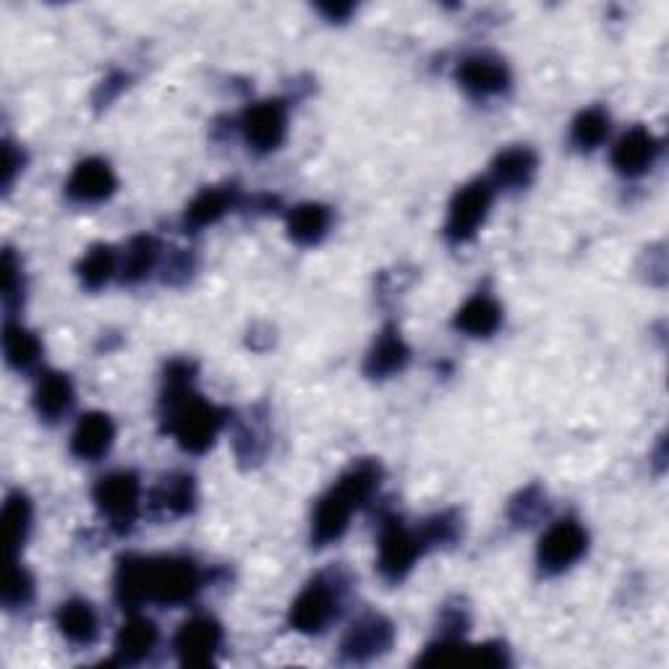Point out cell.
<instances>
[{"instance_id":"6da1fadb","label":"cell","mask_w":669,"mask_h":669,"mask_svg":"<svg viewBox=\"0 0 669 669\" xmlns=\"http://www.w3.org/2000/svg\"><path fill=\"white\" fill-rule=\"evenodd\" d=\"M199 589V567L186 557H124L116 573V597L128 610L145 601L184 604Z\"/></svg>"},{"instance_id":"7a4b0ae2","label":"cell","mask_w":669,"mask_h":669,"mask_svg":"<svg viewBox=\"0 0 669 669\" xmlns=\"http://www.w3.org/2000/svg\"><path fill=\"white\" fill-rule=\"evenodd\" d=\"M377 484H380V469L377 465L361 463L350 469L316 505L312 526L314 542L322 546L341 539L343 531L348 529V520L354 516V510L361 508L374 495Z\"/></svg>"},{"instance_id":"3957f363","label":"cell","mask_w":669,"mask_h":669,"mask_svg":"<svg viewBox=\"0 0 669 669\" xmlns=\"http://www.w3.org/2000/svg\"><path fill=\"white\" fill-rule=\"evenodd\" d=\"M139 478L131 471L107 473L94 486V503L103 510L113 526L131 529L134 518L139 512Z\"/></svg>"},{"instance_id":"277c9868","label":"cell","mask_w":669,"mask_h":669,"mask_svg":"<svg viewBox=\"0 0 669 669\" xmlns=\"http://www.w3.org/2000/svg\"><path fill=\"white\" fill-rule=\"evenodd\" d=\"M424 539L390 518L380 533V573L388 580H403L422 554Z\"/></svg>"},{"instance_id":"5b68a950","label":"cell","mask_w":669,"mask_h":669,"mask_svg":"<svg viewBox=\"0 0 669 669\" xmlns=\"http://www.w3.org/2000/svg\"><path fill=\"white\" fill-rule=\"evenodd\" d=\"M589 537L576 520H560L539 542V565L544 573H563L584 557Z\"/></svg>"},{"instance_id":"8992f818","label":"cell","mask_w":669,"mask_h":669,"mask_svg":"<svg viewBox=\"0 0 669 669\" xmlns=\"http://www.w3.org/2000/svg\"><path fill=\"white\" fill-rule=\"evenodd\" d=\"M222 646V627L218 620L199 618L186 620L181 625L178 635H175V651H178V659L184 667H207L212 665L215 654L220 651Z\"/></svg>"},{"instance_id":"52a82bcc","label":"cell","mask_w":669,"mask_h":669,"mask_svg":"<svg viewBox=\"0 0 669 669\" xmlns=\"http://www.w3.org/2000/svg\"><path fill=\"white\" fill-rule=\"evenodd\" d=\"M492 205V188L489 184H482V181H476V184L463 186L461 192L455 194V199H452L450 205V215H448V239L461 243L469 241L476 235L478 226H482L486 212H489Z\"/></svg>"},{"instance_id":"ba28073f","label":"cell","mask_w":669,"mask_h":669,"mask_svg":"<svg viewBox=\"0 0 669 669\" xmlns=\"http://www.w3.org/2000/svg\"><path fill=\"white\" fill-rule=\"evenodd\" d=\"M337 614V593L330 584L314 580L290 607V625L299 633H322Z\"/></svg>"},{"instance_id":"9c48e42d","label":"cell","mask_w":669,"mask_h":669,"mask_svg":"<svg viewBox=\"0 0 669 669\" xmlns=\"http://www.w3.org/2000/svg\"><path fill=\"white\" fill-rule=\"evenodd\" d=\"M288 111L280 100H265L243 113V134L246 141L259 152L277 150L286 139Z\"/></svg>"},{"instance_id":"30bf717a","label":"cell","mask_w":669,"mask_h":669,"mask_svg":"<svg viewBox=\"0 0 669 669\" xmlns=\"http://www.w3.org/2000/svg\"><path fill=\"white\" fill-rule=\"evenodd\" d=\"M393 623L382 614H367L356 620L346 638H343V657L350 661H369L393 646Z\"/></svg>"},{"instance_id":"8fae6325","label":"cell","mask_w":669,"mask_h":669,"mask_svg":"<svg viewBox=\"0 0 669 669\" xmlns=\"http://www.w3.org/2000/svg\"><path fill=\"white\" fill-rule=\"evenodd\" d=\"M113 192H116V175H113V168L100 158L79 162L69 175V184H66V194L81 205L105 201Z\"/></svg>"},{"instance_id":"7c38bea8","label":"cell","mask_w":669,"mask_h":669,"mask_svg":"<svg viewBox=\"0 0 669 669\" xmlns=\"http://www.w3.org/2000/svg\"><path fill=\"white\" fill-rule=\"evenodd\" d=\"M659 154V141L654 139V134H648L646 128L635 126L631 131H625L618 139L612 150V165L618 168V173L635 178V175L646 173L654 165Z\"/></svg>"},{"instance_id":"4fadbf2b","label":"cell","mask_w":669,"mask_h":669,"mask_svg":"<svg viewBox=\"0 0 669 669\" xmlns=\"http://www.w3.org/2000/svg\"><path fill=\"white\" fill-rule=\"evenodd\" d=\"M116 427H113L111 416L105 414H86L79 418L77 429L71 437V452L81 461H97L111 450Z\"/></svg>"},{"instance_id":"5bb4252c","label":"cell","mask_w":669,"mask_h":669,"mask_svg":"<svg viewBox=\"0 0 669 669\" xmlns=\"http://www.w3.org/2000/svg\"><path fill=\"white\" fill-rule=\"evenodd\" d=\"M458 81L463 90H469L476 97H489V94H499L508 90V69L495 58L473 56L465 58L458 69Z\"/></svg>"},{"instance_id":"9a60e30c","label":"cell","mask_w":669,"mask_h":669,"mask_svg":"<svg viewBox=\"0 0 669 669\" xmlns=\"http://www.w3.org/2000/svg\"><path fill=\"white\" fill-rule=\"evenodd\" d=\"M158 646V625L147 618H128L116 635V661L137 665Z\"/></svg>"},{"instance_id":"2e32d148","label":"cell","mask_w":669,"mask_h":669,"mask_svg":"<svg viewBox=\"0 0 669 669\" xmlns=\"http://www.w3.org/2000/svg\"><path fill=\"white\" fill-rule=\"evenodd\" d=\"M58 631L77 646H90L97 638L100 623L97 612L90 601L84 599H71L60 607L58 612Z\"/></svg>"},{"instance_id":"e0dca14e","label":"cell","mask_w":669,"mask_h":669,"mask_svg":"<svg viewBox=\"0 0 669 669\" xmlns=\"http://www.w3.org/2000/svg\"><path fill=\"white\" fill-rule=\"evenodd\" d=\"M405 364H408V346H405L395 327H388L377 337L374 348L369 350L367 374L374 377V380L377 377H390L401 371Z\"/></svg>"},{"instance_id":"ac0fdd59","label":"cell","mask_w":669,"mask_h":669,"mask_svg":"<svg viewBox=\"0 0 669 669\" xmlns=\"http://www.w3.org/2000/svg\"><path fill=\"white\" fill-rule=\"evenodd\" d=\"M499 322H503V312H499L497 301L482 293L465 301L455 314V327L473 337L492 335L499 327Z\"/></svg>"},{"instance_id":"d6986e66","label":"cell","mask_w":669,"mask_h":669,"mask_svg":"<svg viewBox=\"0 0 669 669\" xmlns=\"http://www.w3.org/2000/svg\"><path fill=\"white\" fill-rule=\"evenodd\" d=\"M73 403V388L66 374H45L37 384L35 393V405L37 414L47 418V422H56L71 408Z\"/></svg>"},{"instance_id":"ffe728a7","label":"cell","mask_w":669,"mask_h":669,"mask_svg":"<svg viewBox=\"0 0 669 669\" xmlns=\"http://www.w3.org/2000/svg\"><path fill=\"white\" fill-rule=\"evenodd\" d=\"M330 228V212L322 205H301L290 212L288 235L301 246L320 243Z\"/></svg>"},{"instance_id":"44dd1931","label":"cell","mask_w":669,"mask_h":669,"mask_svg":"<svg viewBox=\"0 0 669 669\" xmlns=\"http://www.w3.org/2000/svg\"><path fill=\"white\" fill-rule=\"evenodd\" d=\"M233 205V192L228 188H205L197 199L192 201L186 209V228L199 231V228L212 226L218 222L222 215L228 212V207Z\"/></svg>"},{"instance_id":"7402d4cb","label":"cell","mask_w":669,"mask_h":669,"mask_svg":"<svg viewBox=\"0 0 669 669\" xmlns=\"http://www.w3.org/2000/svg\"><path fill=\"white\" fill-rule=\"evenodd\" d=\"M533 171H537V154H533L531 150H526V147H516V150L503 152L495 160V168H492L497 184L508 186V188H518V186L529 184Z\"/></svg>"},{"instance_id":"603a6c76","label":"cell","mask_w":669,"mask_h":669,"mask_svg":"<svg viewBox=\"0 0 669 669\" xmlns=\"http://www.w3.org/2000/svg\"><path fill=\"white\" fill-rule=\"evenodd\" d=\"M30 526H32V505L22 492H16V495L5 499V508H3V531L11 554L22 550L26 533H30Z\"/></svg>"},{"instance_id":"cb8c5ba5","label":"cell","mask_w":669,"mask_h":669,"mask_svg":"<svg viewBox=\"0 0 669 669\" xmlns=\"http://www.w3.org/2000/svg\"><path fill=\"white\" fill-rule=\"evenodd\" d=\"M610 134V116L601 107H589L573 120V145L578 150H597L601 141Z\"/></svg>"},{"instance_id":"d4e9b609","label":"cell","mask_w":669,"mask_h":669,"mask_svg":"<svg viewBox=\"0 0 669 669\" xmlns=\"http://www.w3.org/2000/svg\"><path fill=\"white\" fill-rule=\"evenodd\" d=\"M154 505L173 516H184L194 505V482L192 476H171L162 478V484L154 492Z\"/></svg>"},{"instance_id":"484cf974","label":"cell","mask_w":669,"mask_h":669,"mask_svg":"<svg viewBox=\"0 0 669 669\" xmlns=\"http://www.w3.org/2000/svg\"><path fill=\"white\" fill-rule=\"evenodd\" d=\"M5 358L13 369H30L39 356V341L19 324H5Z\"/></svg>"},{"instance_id":"4316f807","label":"cell","mask_w":669,"mask_h":669,"mask_svg":"<svg viewBox=\"0 0 669 669\" xmlns=\"http://www.w3.org/2000/svg\"><path fill=\"white\" fill-rule=\"evenodd\" d=\"M113 273H116V252L111 246H94L79 265L81 282L92 290L103 288Z\"/></svg>"},{"instance_id":"83f0119b","label":"cell","mask_w":669,"mask_h":669,"mask_svg":"<svg viewBox=\"0 0 669 669\" xmlns=\"http://www.w3.org/2000/svg\"><path fill=\"white\" fill-rule=\"evenodd\" d=\"M158 262V241L152 235H139L131 241L124 256V280L137 282L141 277L150 275V269Z\"/></svg>"},{"instance_id":"f1b7e54d","label":"cell","mask_w":669,"mask_h":669,"mask_svg":"<svg viewBox=\"0 0 669 669\" xmlns=\"http://www.w3.org/2000/svg\"><path fill=\"white\" fill-rule=\"evenodd\" d=\"M32 576L24 570V567L13 565L9 573V580H5V589H3V601L5 607H22L26 601L32 599Z\"/></svg>"},{"instance_id":"f546056e","label":"cell","mask_w":669,"mask_h":669,"mask_svg":"<svg viewBox=\"0 0 669 669\" xmlns=\"http://www.w3.org/2000/svg\"><path fill=\"white\" fill-rule=\"evenodd\" d=\"M22 293V267L13 259L11 252L3 254V296L5 303H11L16 296Z\"/></svg>"},{"instance_id":"4dcf8cb0","label":"cell","mask_w":669,"mask_h":669,"mask_svg":"<svg viewBox=\"0 0 669 669\" xmlns=\"http://www.w3.org/2000/svg\"><path fill=\"white\" fill-rule=\"evenodd\" d=\"M16 165H22V162L16 160V152H13V145H5L3 150V184L9 186L13 181V173H16Z\"/></svg>"},{"instance_id":"1f68e13d","label":"cell","mask_w":669,"mask_h":669,"mask_svg":"<svg viewBox=\"0 0 669 669\" xmlns=\"http://www.w3.org/2000/svg\"><path fill=\"white\" fill-rule=\"evenodd\" d=\"M350 9H354V5H348V3H343V5H322V11L327 13V16L333 19V22H341V19H346L348 13H350Z\"/></svg>"}]
</instances>
